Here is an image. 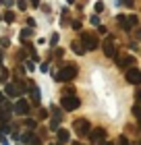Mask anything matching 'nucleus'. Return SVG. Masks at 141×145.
Masks as SVG:
<instances>
[{
	"label": "nucleus",
	"instance_id": "f257e3e1",
	"mask_svg": "<svg viewBox=\"0 0 141 145\" xmlns=\"http://www.w3.org/2000/svg\"><path fill=\"white\" fill-rule=\"evenodd\" d=\"M81 46L87 52H93V50H98L100 39H98V35H93V33H81Z\"/></svg>",
	"mask_w": 141,
	"mask_h": 145
},
{
	"label": "nucleus",
	"instance_id": "f03ea898",
	"mask_svg": "<svg viewBox=\"0 0 141 145\" xmlns=\"http://www.w3.org/2000/svg\"><path fill=\"white\" fill-rule=\"evenodd\" d=\"M77 77V64H66L64 69H60V72L56 75V81H71Z\"/></svg>",
	"mask_w": 141,
	"mask_h": 145
},
{
	"label": "nucleus",
	"instance_id": "7ed1b4c3",
	"mask_svg": "<svg viewBox=\"0 0 141 145\" xmlns=\"http://www.w3.org/2000/svg\"><path fill=\"white\" fill-rule=\"evenodd\" d=\"M60 106H62L66 112H73L81 106V102H79L77 95H62V100H60Z\"/></svg>",
	"mask_w": 141,
	"mask_h": 145
},
{
	"label": "nucleus",
	"instance_id": "20e7f679",
	"mask_svg": "<svg viewBox=\"0 0 141 145\" xmlns=\"http://www.w3.org/2000/svg\"><path fill=\"white\" fill-rule=\"evenodd\" d=\"M73 129H75V133H77V135L85 137L87 133H89L91 124H89V120H85V118H79V120H75V122H73Z\"/></svg>",
	"mask_w": 141,
	"mask_h": 145
},
{
	"label": "nucleus",
	"instance_id": "39448f33",
	"mask_svg": "<svg viewBox=\"0 0 141 145\" xmlns=\"http://www.w3.org/2000/svg\"><path fill=\"white\" fill-rule=\"evenodd\" d=\"M127 83H131V85H141V71L139 69H127Z\"/></svg>",
	"mask_w": 141,
	"mask_h": 145
},
{
	"label": "nucleus",
	"instance_id": "423d86ee",
	"mask_svg": "<svg viewBox=\"0 0 141 145\" xmlns=\"http://www.w3.org/2000/svg\"><path fill=\"white\" fill-rule=\"evenodd\" d=\"M135 64V56H131V54H125V56H118L116 58V67L118 69H129Z\"/></svg>",
	"mask_w": 141,
	"mask_h": 145
},
{
	"label": "nucleus",
	"instance_id": "0eeeda50",
	"mask_svg": "<svg viewBox=\"0 0 141 145\" xmlns=\"http://www.w3.org/2000/svg\"><path fill=\"white\" fill-rule=\"evenodd\" d=\"M102 50H104V54L106 56H114V35H106V39L102 42Z\"/></svg>",
	"mask_w": 141,
	"mask_h": 145
},
{
	"label": "nucleus",
	"instance_id": "6e6552de",
	"mask_svg": "<svg viewBox=\"0 0 141 145\" xmlns=\"http://www.w3.org/2000/svg\"><path fill=\"white\" fill-rule=\"evenodd\" d=\"M89 137H91V141H93V143H100V141H104L106 131H104L102 127H98V129H93V131H91V135H89Z\"/></svg>",
	"mask_w": 141,
	"mask_h": 145
},
{
	"label": "nucleus",
	"instance_id": "1a4fd4ad",
	"mask_svg": "<svg viewBox=\"0 0 141 145\" xmlns=\"http://www.w3.org/2000/svg\"><path fill=\"white\" fill-rule=\"evenodd\" d=\"M15 112H17V114H27V112H29L27 100H19V102L15 104Z\"/></svg>",
	"mask_w": 141,
	"mask_h": 145
},
{
	"label": "nucleus",
	"instance_id": "9d476101",
	"mask_svg": "<svg viewBox=\"0 0 141 145\" xmlns=\"http://www.w3.org/2000/svg\"><path fill=\"white\" fill-rule=\"evenodd\" d=\"M4 91H6V95H10V97H15V95H19V89H17V85H15V83H6V87H4Z\"/></svg>",
	"mask_w": 141,
	"mask_h": 145
},
{
	"label": "nucleus",
	"instance_id": "9b49d317",
	"mask_svg": "<svg viewBox=\"0 0 141 145\" xmlns=\"http://www.w3.org/2000/svg\"><path fill=\"white\" fill-rule=\"evenodd\" d=\"M116 21H118V25H120V27H123L125 31H131V25H129V21H127V17H125V15H118V17H116Z\"/></svg>",
	"mask_w": 141,
	"mask_h": 145
},
{
	"label": "nucleus",
	"instance_id": "f8f14e48",
	"mask_svg": "<svg viewBox=\"0 0 141 145\" xmlns=\"http://www.w3.org/2000/svg\"><path fill=\"white\" fill-rule=\"evenodd\" d=\"M39 97H42V93H39V89H37V87H31V100L35 102V106L39 104Z\"/></svg>",
	"mask_w": 141,
	"mask_h": 145
},
{
	"label": "nucleus",
	"instance_id": "ddd939ff",
	"mask_svg": "<svg viewBox=\"0 0 141 145\" xmlns=\"http://www.w3.org/2000/svg\"><path fill=\"white\" fill-rule=\"evenodd\" d=\"M58 141H60V143H66V141H69V131L60 129V131H58Z\"/></svg>",
	"mask_w": 141,
	"mask_h": 145
},
{
	"label": "nucleus",
	"instance_id": "4468645a",
	"mask_svg": "<svg viewBox=\"0 0 141 145\" xmlns=\"http://www.w3.org/2000/svg\"><path fill=\"white\" fill-rule=\"evenodd\" d=\"M71 48H73V52H77V54H85V48H83V46L79 44V42H73V44H71Z\"/></svg>",
	"mask_w": 141,
	"mask_h": 145
},
{
	"label": "nucleus",
	"instance_id": "2eb2a0df",
	"mask_svg": "<svg viewBox=\"0 0 141 145\" xmlns=\"http://www.w3.org/2000/svg\"><path fill=\"white\" fill-rule=\"evenodd\" d=\"M133 114L137 116V122H139V129H141V106H139V104L133 106Z\"/></svg>",
	"mask_w": 141,
	"mask_h": 145
},
{
	"label": "nucleus",
	"instance_id": "dca6fc26",
	"mask_svg": "<svg viewBox=\"0 0 141 145\" xmlns=\"http://www.w3.org/2000/svg\"><path fill=\"white\" fill-rule=\"evenodd\" d=\"M60 127V116H54V118H52V120H50V129H58Z\"/></svg>",
	"mask_w": 141,
	"mask_h": 145
},
{
	"label": "nucleus",
	"instance_id": "f3484780",
	"mask_svg": "<svg viewBox=\"0 0 141 145\" xmlns=\"http://www.w3.org/2000/svg\"><path fill=\"white\" fill-rule=\"evenodd\" d=\"M4 21H6V23H12V21H15V12H12V10H9V12L4 15Z\"/></svg>",
	"mask_w": 141,
	"mask_h": 145
},
{
	"label": "nucleus",
	"instance_id": "a211bd4d",
	"mask_svg": "<svg viewBox=\"0 0 141 145\" xmlns=\"http://www.w3.org/2000/svg\"><path fill=\"white\" fill-rule=\"evenodd\" d=\"M127 21H129L131 29H133V27H135V25H137V17H135V15H129V17H127Z\"/></svg>",
	"mask_w": 141,
	"mask_h": 145
},
{
	"label": "nucleus",
	"instance_id": "6ab92c4d",
	"mask_svg": "<svg viewBox=\"0 0 141 145\" xmlns=\"http://www.w3.org/2000/svg\"><path fill=\"white\" fill-rule=\"evenodd\" d=\"M21 37H23V39H27V37H31V27H25V29L21 31Z\"/></svg>",
	"mask_w": 141,
	"mask_h": 145
},
{
	"label": "nucleus",
	"instance_id": "aec40b11",
	"mask_svg": "<svg viewBox=\"0 0 141 145\" xmlns=\"http://www.w3.org/2000/svg\"><path fill=\"white\" fill-rule=\"evenodd\" d=\"M6 79H9V71L2 69V71H0V81H6Z\"/></svg>",
	"mask_w": 141,
	"mask_h": 145
},
{
	"label": "nucleus",
	"instance_id": "412c9836",
	"mask_svg": "<svg viewBox=\"0 0 141 145\" xmlns=\"http://www.w3.org/2000/svg\"><path fill=\"white\" fill-rule=\"evenodd\" d=\"M58 44V33H52V37H50V46H56Z\"/></svg>",
	"mask_w": 141,
	"mask_h": 145
},
{
	"label": "nucleus",
	"instance_id": "4be33fe9",
	"mask_svg": "<svg viewBox=\"0 0 141 145\" xmlns=\"http://www.w3.org/2000/svg\"><path fill=\"white\" fill-rule=\"evenodd\" d=\"M25 124H27V129H35V120H31V118L25 120Z\"/></svg>",
	"mask_w": 141,
	"mask_h": 145
},
{
	"label": "nucleus",
	"instance_id": "5701e85b",
	"mask_svg": "<svg viewBox=\"0 0 141 145\" xmlns=\"http://www.w3.org/2000/svg\"><path fill=\"white\" fill-rule=\"evenodd\" d=\"M118 145H131V143L127 141V137H118Z\"/></svg>",
	"mask_w": 141,
	"mask_h": 145
},
{
	"label": "nucleus",
	"instance_id": "b1692460",
	"mask_svg": "<svg viewBox=\"0 0 141 145\" xmlns=\"http://www.w3.org/2000/svg\"><path fill=\"white\" fill-rule=\"evenodd\" d=\"M27 8V4H25V0H19V10H25Z\"/></svg>",
	"mask_w": 141,
	"mask_h": 145
},
{
	"label": "nucleus",
	"instance_id": "393cba45",
	"mask_svg": "<svg viewBox=\"0 0 141 145\" xmlns=\"http://www.w3.org/2000/svg\"><path fill=\"white\" fill-rule=\"evenodd\" d=\"M37 116H39V118H46V116H48V112H46V110H39Z\"/></svg>",
	"mask_w": 141,
	"mask_h": 145
},
{
	"label": "nucleus",
	"instance_id": "a878e982",
	"mask_svg": "<svg viewBox=\"0 0 141 145\" xmlns=\"http://www.w3.org/2000/svg\"><path fill=\"white\" fill-rule=\"evenodd\" d=\"M91 23H93V25H100V19H98V15H93V17H91Z\"/></svg>",
	"mask_w": 141,
	"mask_h": 145
},
{
	"label": "nucleus",
	"instance_id": "bb28decb",
	"mask_svg": "<svg viewBox=\"0 0 141 145\" xmlns=\"http://www.w3.org/2000/svg\"><path fill=\"white\" fill-rule=\"evenodd\" d=\"M100 10H104V4H102V2L96 4V12H100Z\"/></svg>",
	"mask_w": 141,
	"mask_h": 145
},
{
	"label": "nucleus",
	"instance_id": "cd10ccee",
	"mask_svg": "<svg viewBox=\"0 0 141 145\" xmlns=\"http://www.w3.org/2000/svg\"><path fill=\"white\" fill-rule=\"evenodd\" d=\"M73 29H81V21H75V23H73Z\"/></svg>",
	"mask_w": 141,
	"mask_h": 145
},
{
	"label": "nucleus",
	"instance_id": "c85d7f7f",
	"mask_svg": "<svg viewBox=\"0 0 141 145\" xmlns=\"http://www.w3.org/2000/svg\"><path fill=\"white\" fill-rule=\"evenodd\" d=\"M123 4L125 6H133V0H123Z\"/></svg>",
	"mask_w": 141,
	"mask_h": 145
},
{
	"label": "nucleus",
	"instance_id": "c756f323",
	"mask_svg": "<svg viewBox=\"0 0 141 145\" xmlns=\"http://www.w3.org/2000/svg\"><path fill=\"white\" fill-rule=\"evenodd\" d=\"M137 102H139V106H141V89L137 91Z\"/></svg>",
	"mask_w": 141,
	"mask_h": 145
},
{
	"label": "nucleus",
	"instance_id": "7c9ffc66",
	"mask_svg": "<svg viewBox=\"0 0 141 145\" xmlns=\"http://www.w3.org/2000/svg\"><path fill=\"white\" fill-rule=\"evenodd\" d=\"M2 58H4V52L0 50V64H2Z\"/></svg>",
	"mask_w": 141,
	"mask_h": 145
},
{
	"label": "nucleus",
	"instance_id": "2f4dec72",
	"mask_svg": "<svg viewBox=\"0 0 141 145\" xmlns=\"http://www.w3.org/2000/svg\"><path fill=\"white\" fill-rule=\"evenodd\" d=\"M100 145H114V143H100Z\"/></svg>",
	"mask_w": 141,
	"mask_h": 145
},
{
	"label": "nucleus",
	"instance_id": "473e14b6",
	"mask_svg": "<svg viewBox=\"0 0 141 145\" xmlns=\"http://www.w3.org/2000/svg\"><path fill=\"white\" fill-rule=\"evenodd\" d=\"M135 145H141V141H137V143H135Z\"/></svg>",
	"mask_w": 141,
	"mask_h": 145
},
{
	"label": "nucleus",
	"instance_id": "72a5a7b5",
	"mask_svg": "<svg viewBox=\"0 0 141 145\" xmlns=\"http://www.w3.org/2000/svg\"><path fill=\"white\" fill-rule=\"evenodd\" d=\"M66 2H69V4H71V2H73V0H66Z\"/></svg>",
	"mask_w": 141,
	"mask_h": 145
},
{
	"label": "nucleus",
	"instance_id": "f704fd0d",
	"mask_svg": "<svg viewBox=\"0 0 141 145\" xmlns=\"http://www.w3.org/2000/svg\"><path fill=\"white\" fill-rule=\"evenodd\" d=\"M2 2H4V0H0V4H2Z\"/></svg>",
	"mask_w": 141,
	"mask_h": 145
}]
</instances>
